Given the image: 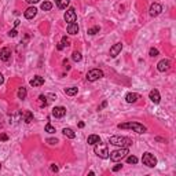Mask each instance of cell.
Listing matches in <instances>:
<instances>
[{
  "mask_svg": "<svg viewBox=\"0 0 176 176\" xmlns=\"http://www.w3.org/2000/svg\"><path fill=\"white\" fill-rule=\"evenodd\" d=\"M65 114H66V109L63 106H55L52 109V116L56 118H62Z\"/></svg>",
  "mask_w": 176,
  "mask_h": 176,
  "instance_id": "cell-10",
  "label": "cell"
},
{
  "mask_svg": "<svg viewBox=\"0 0 176 176\" xmlns=\"http://www.w3.org/2000/svg\"><path fill=\"white\" fill-rule=\"evenodd\" d=\"M52 8V4L50 3V1H44L43 4H41V10H44V11H50Z\"/></svg>",
  "mask_w": 176,
  "mask_h": 176,
  "instance_id": "cell-26",
  "label": "cell"
},
{
  "mask_svg": "<svg viewBox=\"0 0 176 176\" xmlns=\"http://www.w3.org/2000/svg\"><path fill=\"white\" fill-rule=\"evenodd\" d=\"M17 95H18V98H19V99H25V98H26V95H28V92H26V88H25V87H21V88H18V92H17Z\"/></svg>",
  "mask_w": 176,
  "mask_h": 176,
  "instance_id": "cell-22",
  "label": "cell"
},
{
  "mask_svg": "<svg viewBox=\"0 0 176 176\" xmlns=\"http://www.w3.org/2000/svg\"><path fill=\"white\" fill-rule=\"evenodd\" d=\"M106 105H107V102H106V100H105V102H103V103H102V105H100V106H99V110H102L103 107H106Z\"/></svg>",
  "mask_w": 176,
  "mask_h": 176,
  "instance_id": "cell-39",
  "label": "cell"
},
{
  "mask_svg": "<svg viewBox=\"0 0 176 176\" xmlns=\"http://www.w3.org/2000/svg\"><path fill=\"white\" fill-rule=\"evenodd\" d=\"M63 135L66 136V138H69V139H74L76 138V133H74V131L72 130V128H63Z\"/></svg>",
  "mask_w": 176,
  "mask_h": 176,
  "instance_id": "cell-18",
  "label": "cell"
},
{
  "mask_svg": "<svg viewBox=\"0 0 176 176\" xmlns=\"http://www.w3.org/2000/svg\"><path fill=\"white\" fill-rule=\"evenodd\" d=\"M149 55H150V56H153V58H155V56L158 55V50H157V48H150Z\"/></svg>",
  "mask_w": 176,
  "mask_h": 176,
  "instance_id": "cell-30",
  "label": "cell"
},
{
  "mask_svg": "<svg viewBox=\"0 0 176 176\" xmlns=\"http://www.w3.org/2000/svg\"><path fill=\"white\" fill-rule=\"evenodd\" d=\"M56 48H58V50H59V51H61V50H63V48H65V46H63V44H62V43H59V44H58V46H56Z\"/></svg>",
  "mask_w": 176,
  "mask_h": 176,
  "instance_id": "cell-38",
  "label": "cell"
},
{
  "mask_svg": "<svg viewBox=\"0 0 176 176\" xmlns=\"http://www.w3.org/2000/svg\"><path fill=\"white\" fill-rule=\"evenodd\" d=\"M18 25H19V21H18V19H17L15 22H14V26H18Z\"/></svg>",
  "mask_w": 176,
  "mask_h": 176,
  "instance_id": "cell-42",
  "label": "cell"
},
{
  "mask_svg": "<svg viewBox=\"0 0 176 176\" xmlns=\"http://www.w3.org/2000/svg\"><path fill=\"white\" fill-rule=\"evenodd\" d=\"M98 142H100V138H99V135H90L88 136V145H96Z\"/></svg>",
  "mask_w": 176,
  "mask_h": 176,
  "instance_id": "cell-20",
  "label": "cell"
},
{
  "mask_svg": "<svg viewBox=\"0 0 176 176\" xmlns=\"http://www.w3.org/2000/svg\"><path fill=\"white\" fill-rule=\"evenodd\" d=\"M29 84L32 85V87H40V85L44 84V77L41 76H35L33 78H32L31 81H29Z\"/></svg>",
  "mask_w": 176,
  "mask_h": 176,
  "instance_id": "cell-14",
  "label": "cell"
},
{
  "mask_svg": "<svg viewBox=\"0 0 176 176\" xmlns=\"http://www.w3.org/2000/svg\"><path fill=\"white\" fill-rule=\"evenodd\" d=\"M0 139H1V140H7L8 136L6 135V133H1V135H0Z\"/></svg>",
  "mask_w": 176,
  "mask_h": 176,
  "instance_id": "cell-36",
  "label": "cell"
},
{
  "mask_svg": "<svg viewBox=\"0 0 176 176\" xmlns=\"http://www.w3.org/2000/svg\"><path fill=\"white\" fill-rule=\"evenodd\" d=\"M26 1H28L29 4H36V3H39L40 0H26Z\"/></svg>",
  "mask_w": 176,
  "mask_h": 176,
  "instance_id": "cell-37",
  "label": "cell"
},
{
  "mask_svg": "<svg viewBox=\"0 0 176 176\" xmlns=\"http://www.w3.org/2000/svg\"><path fill=\"white\" fill-rule=\"evenodd\" d=\"M56 1V6L58 8H61V10H66V7L69 6L70 0H55Z\"/></svg>",
  "mask_w": 176,
  "mask_h": 176,
  "instance_id": "cell-19",
  "label": "cell"
},
{
  "mask_svg": "<svg viewBox=\"0 0 176 176\" xmlns=\"http://www.w3.org/2000/svg\"><path fill=\"white\" fill-rule=\"evenodd\" d=\"M51 171H52V172H58V167H56L55 164H52V165H51Z\"/></svg>",
  "mask_w": 176,
  "mask_h": 176,
  "instance_id": "cell-35",
  "label": "cell"
},
{
  "mask_svg": "<svg viewBox=\"0 0 176 176\" xmlns=\"http://www.w3.org/2000/svg\"><path fill=\"white\" fill-rule=\"evenodd\" d=\"M37 14V8L36 7H29L26 11H25V18H28V19H32V18H35Z\"/></svg>",
  "mask_w": 176,
  "mask_h": 176,
  "instance_id": "cell-16",
  "label": "cell"
},
{
  "mask_svg": "<svg viewBox=\"0 0 176 176\" xmlns=\"http://www.w3.org/2000/svg\"><path fill=\"white\" fill-rule=\"evenodd\" d=\"M46 132H48V133H55V128H54L52 125L48 123V124L46 125Z\"/></svg>",
  "mask_w": 176,
  "mask_h": 176,
  "instance_id": "cell-29",
  "label": "cell"
},
{
  "mask_svg": "<svg viewBox=\"0 0 176 176\" xmlns=\"http://www.w3.org/2000/svg\"><path fill=\"white\" fill-rule=\"evenodd\" d=\"M3 83H4V77H3V74L0 73V85L3 84Z\"/></svg>",
  "mask_w": 176,
  "mask_h": 176,
  "instance_id": "cell-40",
  "label": "cell"
},
{
  "mask_svg": "<svg viewBox=\"0 0 176 176\" xmlns=\"http://www.w3.org/2000/svg\"><path fill=\"white\" fill-rule=\"evenodd\" d=\"M99 31H100V28H99V26H94V28H91V29H88V35L94 36V35L99 33Z\"/></svg>",
  "mask_w": 176,
  "mask_h": 176,
  "instance_id": "cell-27",
  "label": "cell"
},
{
  "mask_svg": "<svg viewBox=\"0 0 176 176\" xmlns=\"http://www.w3.org/2000/svg\"><path fill=\"white\" fill-rule=\"evenodd\" d=\"M109 143L114 146H120V147H130L132 145V139L127 138V136H110Z\"/></svg>",
  "mask_w": 176,
  "mask_h": 176,
  "instance_id": "cell-2",
  "label": "cell"
},
{
  "mask_svg": "<svg viewBox=\"0 0 176 176\" xmlns=\"http://www.w3.org/2000/svg\"><path fill=\"white\" fill-rule=\"evenodd\" d=\"M142 162L145 164L146 167H149V168H154L157 165V158L151 153H145L143 157H142Z\"/></svg>",
  "mask_w": 176,
  "mask_h": 176,
  "instance_id": "cell-5",
  "label": "cell"
},
{
  "mask_svg": "<svg viewBox=\"0 0 176 176\" xmlns=\"http://www.w3.org/2000/svg\"><path fill=\"white\" fill-rule=\"evenodd\" d=\"M102 77H103V72H102L100 69H92L87 73V80L91 81V83L99 80V78H102Z\"/></svg>",
  "mask_w": 176,
  "mask_h": 176,
  "instance_id": "cell-6",
  "label": "cell"
},
{
  "mask_svg": "<svg viewBox=\"0 0 176 176\" xmlns=\"http://www.w3.org/2000/svg\"><path fill=\"white\" fill-rule=\"evenodd\" d=\"M17 35H18L17 29H13V31H10V32H8V36H10V37H15Z\"/></svg>",
  "mask_w": 176,
  "mask_h": 176,
  "instance_id": "cell-32",
  "label": "cell"
},
{
  "mask_svg": "<svg viewBox=\"0 0 176 176\" xmlns=\"http://www.w3.org/2000/svg\"><path fill=\"white\" fill-rule=\"evenodd\" d=\"M121 168H123V165H121V164H118V165L113 167V172H118V171H120Z\"/></svg>",
  "mask_w": 176,
  "mask_h": 176,
  "instance_id": "cell-34",
  "label": "cell"
},
{
  "mask_svg": "<svg viewBox=\"0 0 176 176\" xmlns=\"http://www.w3.org/2000/svg\"><path fill=\"white\" fill-rule=\"evenodd\" d=\"M140 99V95L139 94H135V92H130V94H127V96H125V100L128 102V103H135V102H138Z\"/></svg>",
  "mask_w": 176,
  "mask_h": 176,
  "instance_id": "cell-15",
  "label": "cell"
},
{
  "mask_svg": "<svg viewBox=\"0 0 176 176\" xmlns=\"http://www.w3.org/2000/svg\"><path fill=\"white\" fill-rule=\"evenodd\" d=\"M10 58H11V51H10V48H7V47L1 48V50H0V59L3 62H7V61H10Z\"/></svg>",
  "mask_w": 176,
  "mask_h": 176,
  "instance_id": "cell-11",
  "label": "cell"
},
{
  "mask_svg": "<svg viewBox=\"0 0 176 176\" xmlns=\"http://www.w3.org/2000/svg\"><path fill=\"white\" fill-rule=\"evenodd\" d=\"M118 128H120V130H133L136 133H145L146 131H147V128H146L143 124L132 123V121L124 123V124H118Z\"/></svg>",
  "mask_w": 176,
  "mask_h": 176,
  "instance_id": "cell-1",
  "label": "cell"
},
{
  "mask_svg": "<svg viewBox=\"0 0 176 176\" xmlns=\"http://www.w3.org/2000/svg\"><path fill=\"white\" fill-rule=\"evenodd\" d=\"M23 121L26 124H31L33 121V113L32 112H25L23 113Z\"/></svg>",
  "mask_w": 176,
  "mask_h": 176,
  "instance_id": "cell-21",
  "label": "cell"
},
{
  "mask_svg": "<svg viewBox=\"0 0 176 176\" xmlns=\"http://www.w3.org/2000/svg\"><path fill=\"white\" fill-rule=\"evenodd\" d=\"M62 44H63V46L65 47H68V46H70V41H69V39L66 37V36H65V37H62V41H61Z\"/></svg>",
  "mask_w": 176,
  "mask_h": 176,
  "instance_id": "cell-31",
  "label": "cell"
},
{
  "mask_svg": "<svg viewBox=\"0 0 176 176\" xmlns=\"http://www.w3.org/2000/svg\"><path fill=\"white\" fill-rule=\"evenodd\" d=\"M150 15L151 17H157L161 14V11H162V6H161L160 3H153L151 6H150Z\"/></svg>",
  "mask_w": 176,
  "mask_h": 176,
  "instance_id": "cell-8",
  "label": "cell"
},
{
  "mask_svg": "<svg viewBox=\"0 0 176 176\" xmlns=\"http://www.w3.org/2000/svg\"><path fill=\"white\" fill-rule=\"evenodd\" d=\"M128 154H130L128 147H121V149H118V150L112 151V153L109 154V157H110V160L112 161H121L123 158H125Z\"/></svg>",
  "mask_w": 176,
  "mask_h": 176,
  "instance_id": "cell-3",
  "label": "cell"
},
{
  "mask_svg": "<svg viewBox=\"0 0 176 176\" xmlns=\"http://www.w3.org/2000/svg\"><path fill=\"white\" fill-rule=\"evenodd\" d=\"M47 143H48V145H56L58 140H56V139H47Z\"/></svg>",
  "mask_w": 176,
  "mask_h": 176,
  "instance_id": "cell-33",
  "label": "cell"
},
{
  "mask_svg": "<svg viewBox=\"0 0 176 176\" xmlns=\"http://www.w3.org/2000/svg\"><path fill=\"white\" fill-rule=\"evenodd\" d=\"M169 66H171V62L168 59H162L158 62L157 69H158V72H167V70H169Z\"/></svg>",
  "mask_w": 176,
  "mask_h": 176,
  "instance_id": "cell-12",
  "label": "cell"
},
{
  "mask_svg": "<svg viewBox=\"0 0 176 176\" xmlns=\"http://www.w3.org/2000/svg\"><path fill=\"white\" fill-rule=\"evenodd\" d=\"M78 127H80V128H84V123H83V121H80V123H78Z\"/></svg>",
  "mask_w": 176,
  "mask_h": 176,
  "instance_id": "cell-41",
  "label": "cell"
},
{
  "mask_svg": "<svg viewBox=\"0 0 176 176\" xmlns=\"http://www.w3.org/2000/svg\"><path fill=\"white\" fill-rule=\"evenodd\" d=\"M81 58H83V56H81V54L78 52V51H73V54H72V59H73V61L80 62L81 61Z\"/></svg>",
  "mask_w": 176,
  "mask_h": 176,
  "instance_id": "cell-24",
  "label": "cell"
},
{
  "mask_svg": "<svg viewBox=\"0 0 176 176\" xmlns=\"http://www.w3.org/2000/svg\"><path fill=\"white\" fill-rule=\"evenodd\" d=\"M149 98H150V100L153 102V103H160L161 100V96H160V92L157 91V90H151L150 91V94H149Z\"/></svg>",
  "mask_w": 176,
  "mask_h": 176,
  "instance_id": "cell-13",
  "label": "cell"
},
{
  "mask_svg": "<svg viewBox=\"0 0 176 176\" xmlns=\"http://www.w3.org/2000/svg\"><path fill=\"white\" fill-rule=\"evenodd\" d=\"M63 18H65V21L68 23H73V22H76V19H77V14H76V10L74 8H68L66 10V13H65V15H63Z\"/></svg>",
  "mask_w": 176,
  "mask_h": 176,
  "instance_id": "cell-7",
  "label": "cell"
},
{
  "mask_svg": "<svg viewBox=\"0 0 176 176\" xmlns=\"http://www.w3.org/2000/svg\"><path fill=\"white\" fill-rule=\"evenodd\" d=\"M39 105H40V107L47 106V98L44 95H40V96H39Z\"/></svg>",
  "mask_w": 176,
  "mask_h": 176,
  "instance_id": "cell-25",
  "label": "cell"
},
{
  "mask_svg": "<svg viewBox=\"0 0 176 176\" xmlns=\"http://www.w3.org/2000/svg\"><path fill=\"white\" fill-rule=\"evenodd\" d=\"M68 33H69V35H77V33H78V25H77L76 22L69 23V25H68Z\"/></svg>",
  "mask_w": 176,
  "mask_h": 176,
  "instance_id": "cell-17",
  "label": "cell"
},
{
  "mask_svg": "<svg viewBox=\"0 0 176 176\" xmlns=\"http://www.w3.org/2000/svg\"><path fill=\"white\" fill-rule=\"evenodd\" d=\"M77 90L76 87H70V88H65V94L66 95H69V96H73V95H76L77 94Z\"/></svg>",
  "mask_w": 176,
  "mask_h": 176,
  "instance_id": "cell-23",
  "label": "cell"
},
{
  "mask_svg": "<svg viewBox=\"0 0 176 176\" xmlns=\"http://www.w3.org/2000/svg\"><path fill=\"white\" fill-rule=\"evenodd\" d=\"M0 169H1V164H0Z\"/></svg>",
  "mask_w": 176,
  "mask_h": 176,
  "instance_id": "cell-43",
  "label": "cell"
},
{
  "mask_svg": "<svg viewBox=\"0 0 176 176\" xmlns=\"http://www.w3.org/2000/svg\"><path fill=\"white\" fill-rule=\"evenodd\" d=\"M94 153L96 154L100 158H109V150H107V145L102 143V142H98L95 145V149H94Z\"/></svg>",
  "mask_w": 176,
  "mask_h": 176,
  "instance_id": "cell-4",
  "label": "cell"
},
{
  "mask_svg": "<svg viewBox=\"0 0 176 176\" xmlns=\"http://www.w3.org/2000/svg\"><path fill=\"white\" fill-rule=\"evenodd\" d=\"M121 50H123V44H121V43H116L114 46L110 47V52L109 54H110L112 58H116L118 54L121 52Z\"/></svg>",
  "mask_w": 176,
  "mask_h": 176,
  "instance_id": "cell-9",
  "label": "cell"
},
{
  "mask_svg": "<svg viewBox=\"0 0 176 176\" xmlns=\"http://www.w3.org/2000/svg\"><path fill=\"white\" fill-rule=\"evenodd\" d=\"M127 162L128 164H136L138 162V158L135 155H127Z\"/></svg>",
  "mask_w": 176,
  "mask_h": 176,
  "instance_id": "cell-28",
  "label": "cell"
}]
</instances>
